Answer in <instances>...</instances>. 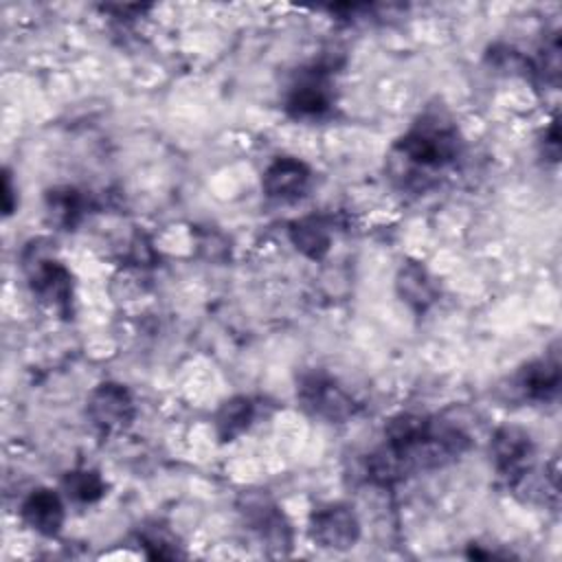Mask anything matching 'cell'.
Returning <instances> with one entry per match:
<instances>
[{"instance_id": "cell-19", "label": "cell", "mask_w": 562, "mask_h": 562, "mask_svg": "<svg viewBox=\"0 0 562 562\" xmlns=\"http://www.w3.org/2000/svg\"><path fill=\"white\" fill-rule=\"evenodd\" d=\"M2 209H4V215H11L15 209V195H13L9 171H4L2 176Z\"/></svg>"}, {"instance_id": "cell-18", "label": "cell", "mask_w": 562, "mask_h": 562, "mask_svg": "<svg viewBox=\"0 0 562 562\" xmlns=\"http://www.w3.org/2000/svg\"><path fill=\"white\" fill-rule=\"evenodd\" d=\"M544 151L551 154V160L558 158V151H560V130H558V121H551L549 130L544 132Z\"/></svg>"}, {"instance_id": "cell-10", "label": "cell", "mask_w": 562, "mask_h": 562, "mask_svg": "<svg viewBox=\"0 0 562 562\" xmlns=\"http://www.w3.org/2000/svg\"><path fill=\"white\" fill-rule=\"evenodd\" d=\"M514 389L525 400L544 402L560 389V362L558 358H540L525 364L512 380Z\"/></svg>"}, {"instance_id": "cell-14", "label": "cell", "mask_w": 562, "mask_h": 562, "mask_svg": "<svg viewBox=\"0 0 562 562\" xmlns=\"http://www.w3.org/2000/svg\"><path fill=\"white\" fill-rule=\"evenodd\" d=\"M46 213L53 224L72 228L86 213V198L72 187L50 189L46 193Z\"/></svg>"}, {"instance_id": "cell-12", "label": "cell", "mask_w": 562, "mask_h": 562, "mask_svg": "<svg viewBox=\"0 0 562 562\" xmlns=\"http://www.w3.org/2000/svg\"><path fill=\"white\" fill-rule=\"evenodd\" d=\"M290 241L307 259H323L331 246L329 226L321 217H301L290 224Z\"/></svg>"}, {"instance_id": "cell-6", "label": "cell", "mask_w": 562, "mask_h": 562, "mask_svg": "<svg viewBox=\"0 0 562 562\" xmlns=\"http://www.w3.org/2000/svg\"><path fill=\"white\" fill-rule=\"evenodd\" d=\"M88 417L105 432L123 430L134 419V400L123 384L103 382L88 397Z\"/></svg>"}, {"instance_id": "cell-13", "label": "cell", "mask_w": 562, "mask_h": 562, "mask_svg": "<svg viewBox=\"0 0 562 562\" xmlns=\"http://www.w3.org/2000/svg\"><path fill=\"white\" fill-rule=\"evenodd\" d=\"M255 419V404L250 397L235 395L226 400L215 413V432L222 441H233L248 430Z\"/></svg>"}, {"instance_id": "cell-17", "label": "cell", "mask_w": 562, "mask_h": 562, "mask_svg": "<svg viewBox=\"0 0 562 562\" xmlns=\"http://www.w3.org/2000/svg\"><path fill=\"white\" fill-rule=\"evenodd\" d=\"M533 72L544 83H558V77H560V42H558V37H553L551 42L544 44V48L540 50V55L533 64Z\"/></svg>"}, {"instance_id": "cell-2", "label": "cell", "mask_w": 562, "mask_h": 562, "mask_svg": "<svg viewBox=\"0 0 562 562\" xmlns=\"http://www.w3.org/2000/svg\"><path fill=\"white\" fill-rule=\"evenodd\" d=\"M42 244L44 239H35L24 248L22 268L29 277L33 294H37L40 301L68 316L72 303V274L61 261L44 252Z\"/></svg>"}, {"instance_id": "cell-1", "label": "cell", "mask_w": 562, "mask_h": 562, "mask_svg": "<svg viewBox=\"0 0 562 562\" xmlns=\"http://www.w3.org/2000/svg\"><path fill=\"white\" fill-rule=\"evenodd\" d=\"M461 149L457 127L439 114L419 119L393 147L397 160H402L413 173L428 176V171L450 165Z\"/></svg>"}, {"instance_id": "cell-5", "label": "cell", "mask_w": 562, "mask_h": 562, "mask_svg": "<svg viewBox=\"0 0 562 562\" xmlns=\"http://www.w3.org/2000/svg\"><path fill=\"white\" fill-rule=\"evenodd\" d=\"M490 452L498 474L516 483L529 470V463L533 457V441L525 428L509 424V426H501L494 432Z\"/></svg>"}, {"instance_id": "cell-9", "label": "cell", "mask_w": 562, "mask_h": 562, "mask_svg": "<svg viewBox=\"0 0 562 562\" xmlns=\"http://www.w3.org/2000/svg\"><path fill=\"white\" fill-rule=\"evenodd\" d=\"M395 290L400 299L413 310V312H426L439 296V288L428 272V268L419 261H406L397 270L395 277Z\"/></svg>"}, {"instance_id": "cell-15", "label": "cell", "mask_w": 562, "mask_h": 562, "mask_svg": "<svg viewBox=\"0 0 562 562\" xmlns=\"http://www.w3.org/2000/svg\"><path fill=\"white\" fill-rule=\"evenodd\" d=\"M61 485L77 503H94L105 494V481L94 470H72L64 476Z\"/></svg>"}, {"instance_id": "cell-16", "label": "cell", "mask_w": 562, "mask_h": 562, "mask_svg": "<svg viewBox=\"0 0 562 562\" xmlns=\"http://www.w3.org/2000/svg\"><path fill=\"white\" fill-rule=\"evenodd\" d=\"M140 544L147 549V555L149 558H158V560H165V558H176L178 555V547L173 542V538L165 531V527H147L140 531Z\"/></svg>"}, {"instance_id": "cell-11", "label": "cell", "mask_w": 562, "mask_h": 562, "mask_svg": "<svg viewBox=\"0 0 562 562\" xmlns=\"http://www.w3.org/2000/svg\"><path fill=\"white\" fill-rule=\"evenodd\" d=\"M24 522L42 536H57L64 525V503L53 490H33L22 503Z\"/></svg>"}, {"instance_id": "cell-4", "label": "cell", "mask_w": 562, "mask_h": 562, "mask_svg": "<svg viewBox=\"0 0 562 562\" xmlns=\"http://www.w3.org/2000/svg\"><path fill=\"white\" fill-rule=\"evenodd\" d=\"M299 400L310 413L327 422H342L356 411L353 400L331 378L323 373H310L301 380Z\"/></svg>"}, {"instance_id": "cell-8", "label": "cell", "mask_w": 562, "mask_h": 562, "mask_svg": "<svg viewBox=\"0 0 562 562\" xmlns=\"http://www.w3.org/2000/svg\"><path fill=\"white\" fill-rule=\"evenodd\" d=\"M310 178H312L310 167L303 160L283 156V158H277L272 165H268L261 178V187L270 198L294 200L303 195V191L310 184Z\"/></svg>"}, {"instance_id": "cell-3", "label": "cell", "mask_w": 562, "mask_h": 562, "mask_svg": "<svg viewBox=\"0 0 562 562\" xmlns=\"http://www.w3.org/2000/svg\"><path fill=\"white\" fill-rule=\"evenodd\" d=\"M331 81L329 70L323 66H312L299 72L296 81L290 86L285 108L296 119L323 116L331 108Z\"/></svg>"}, {"instance_id": "cell-7", "label": "cell", "mask_w": 562, "mask_h": 562, "mask_svg": "<svg viewBox=\"0 0 562 562\" xmlns=\"http://www.w3.org/2000/svg\"><path fill=\"white\" fill-rule=\"evenodd\" d=\"M312 538L327 549H349L360 538V522L351 507L347 505H327L312 514Z\"/></svg>"}]
</instances>
